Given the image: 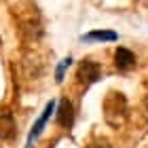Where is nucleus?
<instances>
[{
	"mask_svg": "<svg viewBox=\"0 0 148 148\" xmlns=\"http://www.w3.org/2000/svg\"><path fill=\"white\" fill-rule=\"evenodd\" d=\"M19 30H21L23 38H30V40H38L42 36V25H40L38 19L34 21V17H30L28 21H21V28Z\"/></svg>",
	"mask_w": 148,
	"mask_h": 148,
	"instance_id": "6e6552de",
	"label": "nucleus"
},
{
	"mask_svg": "<svg viewBox=\"0 0 148 148\" xmlns=\"http://www.w3.org/2000/svg\"><path fill=\"white\" fill-rule=\"evenodd\" d=\"M83 42H114V40H119V34L112 30H93L89 34L80 36Z\"/></svg>",
	"mask_w": 148,
	"mask_h": 148,
	"instance_id": "0eeeda50",
	"label": "nucleus"
},
{
	"mask_svg": "<svg viewBox=\"0 0 148 148\" xmlns=\"http://www.w3.org/2000/svg\"><path fill=\"white\" fill-rule=\"evenodd\" d=\"M74 119H76V112H74V104L70 102L68 97H62L59 104L55 106V121L59 127L64 129H70L74 125Z\"/></svg>",
	"mask_w": 148,
	"mask_h": 148,
	"instance_id": "20e7f679",
	"label": "nucleus"
},
{
	"mask_svg": "<svg viewBox=\"0 0 148 148\" xmlns=\"http://www.w3.org/2000/svg\"><path fill=\"white\" fill-rule=\"evenodd\" d=\"M99 78H102V66H99L97 62H93V59H83V62L78 64V68H76L78 85L91 87L93 83H97Z\"/></svg>",
	"mask_w": 148,
	"mask_h": 148,
	"instance_id": "f03ea898",
	"label": "nucleus"
},
{
	"mask_svg": "<svg viewBox=\"0 0 148 148\" xmlns=\"http://www.w3.org/2000/svg\"><path fill=\"white\" fill-rule=\"evenodd\" d=\"M55 99H51L49 104L45 106V110H42V114L36 119V123L32 125V131H30V136H28V142H25V148H32L36 144V140L40 138V133L45 131V125L49 123V119H51V114H55Z\"/></svg>",
	"mask_w": 148,
	"mask_h": 148,
	"instance_id": "7ed1b4c3",
	"label": "nucleus"
},
{
	"mask_svg": "<svg viewBox=\"0 0 148 148\" xmlns=\"http://www.w3.org/2000/svg\"><path fill=\"white\" fill-rule=\"evenodd\" d=\"M87 148H112V146H110L108 140H95V142H91Z\"/></svg>",
	"mask_w": 148,
	"mask_h": 148,
	"instance_id": "9d476101",
	"label": "nucleus"
},
{
	"mask_svg": "<svg viewBox=\"0 0 148 148\" xmlns=\"http://www.w3.org/2000/svg\"><path fill=\"white\" fill-rule=\"evenodd\" d=\"M70 64H72V57H66V59H62V62H59L57 70H55V83H57V85L64 83V74H66V70L70 68Z\"/></svg>",
	"mask_w": 148,
	"mask_h": 148,
	"instance_id": "1a4fd4ad",
	"label": "nucleus"
},
{
	"mask_svg": "<svg viewBox=\"0 0 148 148\" xmlns=\"http://www.w3.org/2000/svg\"><path fill=\"white\" fill-rule=\"evenodd\" d=\"M102 112H104V121L108 123L112 129L125 125L127 116H129V104H127L125 93L121 91H108L102 102Z\"/></svg>",
	"mask_w": 148,
	"mask_h": 148,
	"instance_id": "f257e3e1",
	"label": "nucleus"
},
{
	"mask_svg": "<svg viewBox=\"0 0 148 148\" xmlns=\"http://www.w3.org/2000/svg\"><path fill=\"white\" fill-rule=\"evenodd\" d=\"M17 133V123H15V116L13 114H0V140H13Z\"/></svg>",
	"mask_w": 148,
	"mask_h": 148,
	"instance_id": "423d86ee",
	"label": "nucleus"
},
{
	"mask_svg": "<svg viewBox=\"0 0 148 148\" xmlns=\"http://www.w3.org/2000/svg\"><path fill=\"white\" fill-rule=\"evenodd\" d=\"M138 64V57L136 53L125 49V47H119L116 51H114V66H116V70L121 72H129L131 68H136Z\"/></svg>",
	"mask_w": 148,
	"mask_h": 148,
	"instance_id": "39448f33",
	"label": "nucleus"
}]
</instances>
